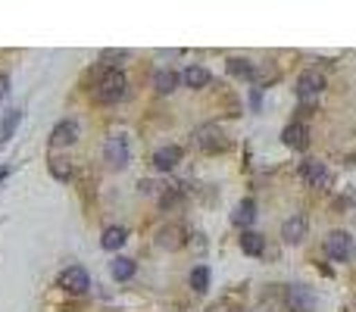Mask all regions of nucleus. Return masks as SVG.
Returning a JSON list of instances; mask_svg holds the SVG:
<instances>
[{
	"label": "nucleus",
	"instance_id": "f257e3e1",
	"mask_svg": "<svg viewBox=\"0 0 356 312\" xmlns=\"http://www.w3.org/2000/svg\"><path fill=\"white\" fill-rule=\"evenodd\" d=\"M125 87H128L125 75L119 72V69H106V72L94 81L91 97L97 100V103H119V100L125 97Z\"/></svg>",
	"mask_w": 356,
	"mask_h": 312
},
{
	"label": "nucleus",
	"instance_id": "f03ea898",
	"mask_svg": "<svg viewBox=\"0 0 356 312\" xmlns=\"http://www.w3.org/2000/svg\"><path fill=\"white\" fill-rule=\"evenodd\" d=\"M325 253H328L334 262H350L356 253V243L347 231H331V234L325 237Z\"/></svg>",
	"mask_w": 356,
	"mask_h": 312
},
{
	"label": "nucleus",
	"instance_id": "7ed1b4c3",
	"mask_svg": "<svg viewBox=\"0 0 356 312\" xmlns=\"http://www.w3.org/2000/svg\"><path fill=\"white\" fill-rule=\"evenodd\" d=\"M194 144H197L203 153H219V150L228 147V141H225L219 125H200V128L194 131Z\"/></svg>",
	"mask_w": 356,
	"mask_h": 312
},
{
	"label": "nucleus",
	"instance_id": "20e7f679",
	"mask_svg": "<svg viewBox=\"0 0 356 312\" xmlns=\"http://www.w3.org/2000/svg\"><path fill=\"white\" fill-rule=\"evenodd\" d=\"M285 306L291 312H312L316 309V293L306 284H291L285 291Z\"/></svg>",
	"mask_w": 356,
	"mask_h": 312
},
{
	"label": "nucleus",
	"instance_id": "39448f33",
	"mask_svg": "<svg viewBox=\"0 0 356 312\" xmlns=\"http://www.w3.org/2000/svg\"><path fill=\"white\" fill-rule=\"evenodd\" d=\"M103 159L110 168H125L128 166V137L125 135H112L103 144Z\"/></svg>",
	"mask_w": 356,
	"mask_h": 312
},
{
	"label": "nucleus",
	"instance_id": "423d86ee",
	"mask_svg": "<svg viewBox=\"0 0 356 312\" xmlns=\"http://www.w3.org/2000/svg\"><path fill=\"white\" fill-rule=\"evenodd\" d=\"M322 87H325V75L319 72V69H306V72H300V78H297V97L300 100L319 97Z\"/></svg>",
	"mask_w": 356,
	"mask_h": 312
},
{
	"label": "nucleus",
	"instance_id": "0eeeda50",
	"mask_svg": "<svg viewBox=\"0 0 356 312\" xmlns=\"http://www.w3.org/2000/svg\"><path fill=\"white\" fill-rule=\"evenodd\" d=\"M300 178H303L310 187H328L331 184L328 166H325V162H319V159H306L303 166H300Z\"/></svg>",
	"mask_w": 356,
	"mask_h": 312
},
{
	"label": "nucleus",
	"instance_id": "6e6552de",
	"mask_svg": "<svg viewBox=\"0 0 356 312\" xmlns=\"http://www.w3.org/2000/svg\"><path fill=\"white\" fill-rule=\"evenodd\" d=\"M60 287L69 293H85L91 287V278H87V272L81 266H69L60 272Z\"/></svg>",
	"mask_w": 356,
	"mask_h": 312
},
{
	"label": "nucleus",
	"instance_id": "1a4fd4ad",
	"mask_svg": "<svg viewBox=\"0 0 356 312\" xmlns=\"http://www.w3.org/2000/svg\"><path fill=\"white\" fill-rule=\"evenodd\" d=\"M281 237H285V243H300L306 237V216L303 212H294L291 218H285V225H281Z\"/></svg>",
	"mask_w": 356,
	"mask_h": 312
},
{
	"label": "nucleus",
	"instance_id": "9d476101",
	"mask_svg": "<svg viewBox=\"0 0 356 312\" xmlns=\"http://www.w3.org/2000/svg\"><path fill=\"white\" fill-rule=\"evenodd\" d=\"M50 141L56 144V147H69V144L78 141V122H72V119H62L60 125H56L53 131H50Z\"/></svg>",
	"mask_w": 356,
	"mask_h": 312
},
{
	"label": "nucleus",
	"instance_id": "9b49d317",
	"mask_svg": "<svg viewBox=\"0 0 356 312\" xmlns=\"http://www.w3.org/2000/svg\"><path fill=\"white\" fill-rule=\"evenodd\" d=\"M281 141H285L287 147H294V150H306L310 147V128H306L303 122H294V125H287L285 128Z\"/></svg>",
	"mask_w": 356,
	"mask_h": 312
},
{
	"label": "nucleus",
	"instance_id": "f8f14e48",
	"mask_svg": "<svg viewBox=\"0 0 356 312\" xmlns=\"http://www.w3.org/2000/svg\"><path fill=\"white\" fill-rule=\"evenodd\" d=\"M181 162V147H175V144H169V147H160L153 153V166L160 168V172H169V168H175Z\"/></svg>",
	"mask_w": 356,
	"mask_h": 312
},
{
	"label": "nucleus",
	"instance_id": "ddd939ff",
	"mask_svg": "<svg viewBox=\"0 0 356 312\" xmlns=\"http://www.w3.org/2000/svg\"><path fill=\"white\" fill-rule=\"evenodd\" d=\"M156 243L166 250H178L181 243H185V228H181V225H166V228L160 231V237H156Z\"/></svg>",
	"mask_w": 356,
	"mask_h": 312
},
{
	"label": "nucleus",
	"instance_id": "4468645a",
	"mask_svg": "<svg viewBox=\"0 0 356 312\" xmlns=\"http://www.w3.org/2000/svg\"><path fill=\"white\" fill-rule=\"evenodd\" d=\"M253 218H256V203L253 200H241L235 216H231V222H235L237 228H247V225H253Z\"/></svg>",
	"mask_w": 356,
	"mask_h": 312
},
{
	"label": "nucleus",
	"instance_id": "2eb2a0df",
	"mask_svg": "<svg viewBox=\"0 0 356 312\" xmlns=\"http://www.w3.org/2000/svg\"><path fill=\"white\" fill-rule=\"evenodd\" d=\"M241 250L247 256H262L266 241H262V234H256V231H244V234H241Z\"/></svg>",
	"mask_w": 356,
	"mask_h": 312
},
{
	"label": "nucleus",
	"instance_id": "dca6fc26",
	"mask_svg": "<svg viewBox=\"0 0 356 312\" xmlns=\"http://www.w3.org/2000/svg\"><path fill=\"white\" fill-rule=\"evenodd\" d=\"M128 241V231L119 228V225H112V228L103 231V237H100V243H103V250H119L122 243Z\"/></svg>",
	"mask_w": 356,
	"mask_h": 312
},
{
	"label": "nucleus",
	"instance_id": "f3484780",
	"mask_svg": "<svg viewBox=\"0 0 356 312\" xmlns=\"http://www.w3.org/2000/svg\"><path fill=\"white\" fill-rule=\"evenodd\" d=\"M175 85H178V75H175L172 69H160V72L153 75V87H156L160 94H172Z\"/></svg>",
	"mask_w": 356,
	"mask_h": 312
},
{
	"label": "nucleus",
	"instance_id": "a211bd4d",
	"mask_svg": "<svg viewBox=\"0 0 356 312\" xmlns=\"http://www.w3.org/2000/svg\"><path fill=\"white\" fill-rule=\"evenodd\" d=\"M181 78H185L187 87H206V85H210V72H206L203 66H187Z\"/></svg>",
	"mask_w": 356,
	"mask_h": 312
},
{
	"label": "nucleus",
	"instance_id": "6ab92c4d",
	"mask_svg": "<svg viewBox=\"0 0 356 312\" xmlns=\"http://www.w3.org/2000/svg\"><path fill=\"white\" fill-rule=\"evenodd\" d=\"M228 72L235 75V78H253L256 69H253V62H250V60H241V56H231V60H228Z\"/></svg>",
	"mask_w": 356,
	"mask_h": 312
},
{
	"label": "nucleus",
	"instance_id": "aec40b11",
	"mask_svg": "<svg viewBox=\"0 0 356 312\" xmlns=\"http://www.w3.org/2000/svg\"><path fill=\"white\" fill-rule=\"evenodd\" d=\"M19 122H22V110H10L3 116V122H0V144L6 141V137H12V131L19 128Z\"/></svg>",
	"mask_w": 356,
	"mask_h": 312
},
{
	"label": "nucleus",
	"instance_id": "412c9836",
	"mask_svg": "<svg viewBox=\"0 0 356 312\" xmlns=\"http://www.w3.org/2000/svg\"><path fill=\"white\" fill-rule=\"evenodd\" d=\"M131 275H135V259H125L122 256V259L112 262V278L116 281H128Z\"/></svg>",
	"mask_w": 356,
	"mask_h": 312
},
{
	"label": "nucleus",
	"instance_id": "4be33fe9",
	"mask_svg": "<svg viewBox=\"0 0 356 312\" xmlns=\"http://www.w3.org/2000/svg\"><path fill=\"white\" fill-rule=\"evenodd\" d=\"M191 287L197 293H206V287H210V268H206V266L194 268V272H191Z\"/></svg>",
	"mask_w": 356,
	"mask_h": 312
},
{
	"label": "nucleus",
	"instance_id": "5701e85b",
	"mask_svg": "<svg viewBox=\"0 0 356 312\" xmlns=\"http://www.w3.org/2000/svg\"><path fill=\"white\" fill-rule=\"evenodd\" d=\"M50 175L60 181H69L72 178V168H69V159H50Z\"/></svg>",
	"mask_w": 356,
	"mask_h": 312
},
{
	"label": "nucleus",
	"instance_id": "b1692460",
	"mask_svg": "<svg viewBox=\"0 0 356 312\" xmlns=\"http://www.w3.org/2000/svg\"><path fill=\"white\" fill-rule=\"evenodd\" d=\"M125 50H103V53H100V60H106V66H110V60H125Z\"/></svg>",
	"mask_w": 356,
	"mask_h": 312
},
{
	"label": "nucleus",
	"instance_id": "393cba45",
	"mask_svg": "<svg viewBox=\"0 0 356 312\" xmlns=\"http://www.w3.org/2000/svg\"><path fill=\"white\" fill-rule=\"evenodd\" d=\"M6 91H10V78H6V75H0V100L6 97Z\"/></svg>",
	"mask_w": 356,
	"mask_h": 312
},
{
	"label": "nucleus",
	"instance_id": "a878e982",
	"mask_svg": "<svg viewBox=\"0 0 356 312\" xmlns=\"http://www.w3.org/2000/svg\"><path fill=\"white\" fill-rule=\"evenodd\" d=\"M10 172H12V166H3V168H0V184H3V178H10Z\"/></svg>",
	"mask_w": 356,
	"mask_h": 312
},
{
	"label": "nucleus",
	"instance_id": "bb28decb",
	"mask_svg": "<svg viewBox=\"0 0 356 312\" xmlns=\"http://www.w3.org/2000/svg\"><path fill=\"white\" fill-rule=\"evenodd\" d=\"M216 312H241L237 306H216Z\"/></svg>",
	"mask_w": 356,
	"mask_h": 312
}]
</instances>
